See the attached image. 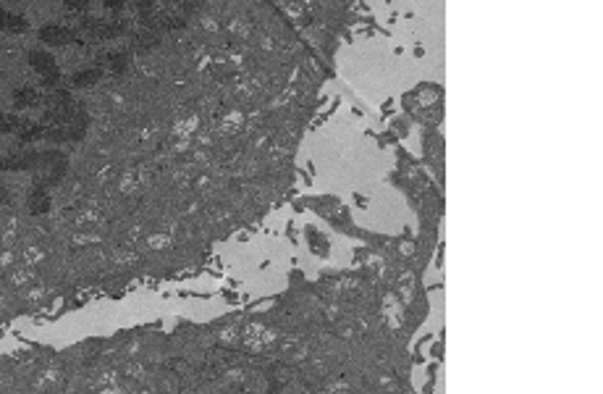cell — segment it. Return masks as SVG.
Listing matches in <instances>:
<instances>
[{
    "mask_svg": "<svg viewBox=\"0 0 603 394\" xmlns=\"http://www.w3.org/2000/svg\"><path fill=\"white\" fill-rule=\"evenodd\" d=\"M0 200H3V202H8V200H11V195L6 192V190H3V187H0Z\"/></svg>",
    "mask_w": 603,
    "mask_h": 394,
    "instance_id": "12",
    "label": "cell"
},
{
    "mask_svg": "<svg viewBox=\"0 0 603 394\" xmlns=\"http://www.w3.org/2000/svg\"><path fill=\"white\" fill-rule=\"evenodd\" d=\"M29 63H32V69H34L42 77V84H45L48 90H55V87H58V84H60V69H58V63H55V58H53L50 53L32 51L29 53Z\"/></svg>",
    "mask_w": 603,
    "mask_h": 394,
    "instance_id": "2",
    "label": "cell"
},
{
    "mask_svg": "<svg viewBox=\"0 0 603 394\" xmlns=\"http://www.w3.org/2000/svg\"><path fill=\"white\" fill-rule=\"evenodd\" d=\"M27 205H29V211L32 213H45L50 208V195H48V190H45V187H37V184H34V187H32V192H29V202H27Z\"/></svg>",
    "mask_w": 603,
    "mask_h": 394,
    "instance_id": "8",
    "label": "cell"
},
{
    "mask_svg": "<svg viewBox=\"0 0 603 394\" xmlns=\"http://www.w3.org/2000/svg\"><path fill=\"white\" fill-rule=\"evenodd\" d=\"M29 122H24L21 116H13V113H0V134H19Z\"/></svg>",
    "mask_w": 603,
    "mask_h": 394,
    "instance_id": "9",
    "label": "cell"
},
{
    "mask_svg": "<svg viewBox=\"0 0 603 394\" xmlns=\"http://www.w3.org/2000/svg\"><path fill=\"white\" fill-rule=\"evenodd\" d=\"M66 3V8L71 11H87L89 8V0H63Z\"/></svg>",
    "mask_w": 603,
    "mask_h": 394,
    "instance_id": "10",
    "label": "cell"
},
{
    "mask_svg": "<svg viewBox=\"0 0 603 394\" xmlns=\"http://www.w3.org/2000/svg\"><path fill=\"white\" fill-rule=\"evenodd\" d=\"M27 19L19 16V13H11V11L0 8V32H11V34H19V32H27Z\"/></svg>",
    "mask_w": 603,
    "mask_h": 394,
    "instance_id": "6",
    "label": "cell"
},
{
    "mask_svg": "<svg viewBox=\"0 0 603 394\" xmlns=\"http://www.w3.org/2000/svg\"><path fill=\"white\" fill-rule=\"evenodd\" d=\"M40 40L45 42V45H53V48H58V45H74V42H84L79 37V32L71 29V27H60V24H48V27H42Z\"/></svg>",
    "mask_w": 603,
    "mask_h": 394,
    "instance_id": "3",
    "label": "cell"
},
{
    "mask_svg": "<svg viewBox=\"0 0 603 394\" xmlns=\"http://www.w3.org/2000/svg\"><path fill=\"white\" fill-rule=\"evenodd\" d=\"M13 105L16 108H37V105H45V95L34 87H21V90L13 92Z\"/></svg>",
    "mask_w": 603,
    "mask_h": 394,
    "instance_id": "5",
    "label": "cell"
},
{
    "mask_svg": "<svg viewBox=\"0 0 603 394\" xmlns=\"http://www.w3.org/2000/svg\"><path fill=\"white\" fill-rule=\"evenodd\" d=\"M81 40H116L129 32L126 21H102V19H81L79 21Z\"/></svg>",
    "mask_w": 603,
    "mask_h": 394,
    "instance_id": "1",
    "label": "cell"
},
{
    "mask_svg": "<svg viewBox=\"0 0 603 394\" xmlns=\"http://www.w3.org/2000/svg\"><path fill=\"white\" fill-rule=\"evenodd\" d=\"M105 77V69H100V66H95V69H84V71H77L74 77H71V87H92V84H98L100 79Z\"/></svg>",
    "mask_w": 603,
    "mask_h": 394,
    "instance_id": "7",
    "label": "cell"
},
{
    "mask_svg": "<svg viewBox=\"0 0 603 394\" xmlns=\"http://www.w3.org/2000/svg\"><path fill=\"white\" fill-rule=\"evenodd\" d=\"M181 11H194L199 6V0H173Z\"/></svg>",
    "mask_w": 603,
    "mask_h": 394,
    "instance_id": "11",
    "label": "cell"
},
{
    "mask_svg": "<svg viewBox=\"0 0 603 394\" xmlns=\"http://www.w3.org/2000/svg\"><path fill=\"white\" fill-rule=\"evenodd\" d=\"M129 61H131V55L126 51H116V53H100L98 55V63H100V69H105L110 71V74H124V71L129 69Z\"/></svg>",
    "mask_w": 603,
    "mask_h": 394,
    "instance_id": "4",
    "label": "cell"
}]
</instances>
